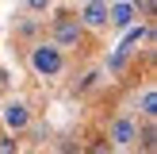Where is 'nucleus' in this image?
<instances>
[{
    "label": "nucleus",
    "mask_w": 157,
    "mask_h": 154,
    "mask_svg": "<svg viewBox=\"0 0 157 154\" xmlns=\"http://www.w3.org/2000/svg\"><path fill=\"white\" fill-rule=\"evenodd\" d=\"M142 38H146V27H138V31H127V38H123L119 54H115V66H119V58H123V54L130 50V46H138V43H142Z\"/></svg>",
    "instance_id": "obj_6"
},
{
    "label": "nucleus",
    "mask_w": 157,
    "mask_h": 154,
    "mask_svg": "<svg viewBox=\"0 0 157 154\" xmlns=\"http://www.w3.org/2000/svg\"><path fill=\"white\" fill-rule=\"evenodd\" d=\"M4 123L12 131L27 127V104H19V100H12V104H4Z\"/></svg>",
    "instance_id": "obj_4"
},
{
    "label": "nucleus",
    "mask_w": 157,
    "mask_h": 154,
    "mask_svg": "<svg viewBox=\"0 0 157 154\" xmlns=\"http://www.w3.org/2000/svg\"><path fill=\"white\" fill-rule=\"evenodd\" d=\"M27 4H31V8H46L50 0H27Z\"/></svg>",
    "instance_id": "obj_9"
},
{
    "label": "nucleus",
    "mask_w": 157,
    "mask_h": 154,
    "mask_svg": "<svg viewBox=\"0 0 157 154\" xmlns=\"http://www.w3.org/2000/svg\"><path fill=\"white\" fill-rule=\"evenodd\" d=\"M111 139H115L119 146L134 143V123H130V120H115V127H111Z\"/></svg>",
    "instance_id": "obj_5"
},
{
    "label": "nucleus",
    "mask_w": 157,
    "mask_h": 154,
    "mask_svg": "<svg viewBox=\"0 0 157 154\" xmlns=\"http://www.w3.org/2000/svg\"><path fill=\"white\" fill-rule=\"evenodd\" d=\"M31 66H35L42 77H54V73L61 69V54H58V46H38V50L31 54Z\"/></svg>",
    "instance_id": "obj_1"
},
{
    "label": "nucleus",
    "mask_w": 157,
    "mask_h": 154,
    "mask_svg": "<svg viewBox=\"0 0 157 154\" xmlns=\"http://www.w3.org/2000/svg\"><path fill=\"white\" fill-rule=\"evenodd\" d=\"M107 19H111L115 27H130V19H134V4H130V0L111 4V8H107Z\"/></svg>",
    "instance_id": "obj_3"
},
{
    "label": "nucleus",
    "mask_w": 157,
    "mask_h": 154,
    "mask_svg": "<svg viewBox=\"0 0 157 154\" xmlns=\"http://www.w3.org/2000/svg\"><path fill=\"white\" fill-rule=\"evenodd\" d=\"M142 112H146V116H157V92H153V89L142 92Z\"/></svg>",
    "instance_id": "obj_7"
},
{
    "label": "nucleus",
    "mask_w": 157,
    "mask_h": 154,
    "mask_svg": "<svg viewBox=\"0 0 157 154\" xmlns=\"http://www.w3.org/2000/svg\"><path fill=\"white\" fill-rule=\"evenodd\" d=\"M58 38H61V43H73V38H77V23H61V27H58Z\"/></svg>",
    "instance_id": "obj_8"
},
{
    "label": "nucleus",
    "mask_w": 157,
    "mask_h": 154,
    "mask_svg": "<svg viewBox=\"0 0 157 154\" xmlns=\"http://www.w3.org/2000/svg\"><path fill=\"white\" fill-rule=\"evenodd\" d=\"M81 19L88 23V27H104L107 23V4L104 0H88V4L81 8Z\"/></svg>",
    "instance_id": "obj_2"
}]
</instances>
